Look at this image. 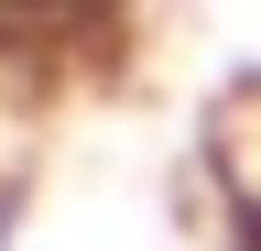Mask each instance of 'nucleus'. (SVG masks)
<instances>
[{"mask_svg":"<svg viewBox=\"0 0 261 251\" xmlns=\"http://www.w3.org/2000/svg\"><path fill=\"white\" fill-rule=\"evenodd\" d=\"M228 131H250V142H261V87L228 109ZM218 175H228V197H240V240L261 251V153H218Z\"/></svg>","mask_w":261,"mask_h":251,"instance_id":"nucleus-1","label":"nucleus"},{"mask_svg":"<svg viewBox=\"0 0 261 251\" xmlns=\"http://www.w3.org/2000/svg\"><path fill=\"white\" fill-rule=\"evenodd\" d=\"M11 230H22V186H0V251H11Z\"/></svg>","mask_w":261,"mask_h":251,"instance_id":"nucleus-2","label":"nucleus"}]
</instances>
